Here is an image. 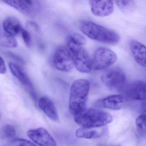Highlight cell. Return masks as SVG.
I'll use <instances>...</instances> for the list:
<instances>
[{
    "label": "cell",
    "mask_w": 146,
    "mask_h": 146,
    "mask_svg": "<svg viewBox=\"0 0 146 146\" xmlns=\"http://www.w3.org/2000/svg\"><path fill=\"white\" fill-rule=\"evenodd\" d=\"M111 114L98 109L84 108L74 114L75 122L84 128H96L106 125L113 121Z\"/></svg>",
    "instance_id": "cell-1"
},
{
    "label": "cell",
    "mask_w": 146,
    "mask_h": 146,
    "mask_svg": "<svg viewBox=\"0 0 146 146\" xmlns=\"http://www.w3.org/2000/svg\"><path fill=\"white\" fill-rule=\"evenodd\" d=\"M79 29L86 36L100 42L114 45L120 40L118 34L114 31L90 21H82Z\"/></svg>",
    "instance_id": "cell-2"
},
{
    "label": "cell",
    "mask_w": 146,
    "mask_h": 146,
    "mask_svg": "<svg viewBox=\"0 0 146 146\" xmlns=\"http://www.w3.org/2000/svg\"><path fill=\"white\" fill-rule=\"evenodd\" d=\"M90 88V84L86 79H77L72 83L70 90L69 106L74 114L85 107Z\"/></svg>",
    "instance_id": "cell-3"
},
{
    "label": "cell",
    "mask_w": 146,
    "mask_h": 146,
    "mask_svg": "<svg viewBox=\"0 0 146 146\" xmlns=\"http://www.w3.org/2000/svg\"><path fill=\"white\" fill-rule=\"evenodd\" d=\"M66 47L77 70L82 73H89L93 69L92 60L88 53L82 45L76 43L68 36L66 38Z\"/></svg>",
    "instance_id": "cell-4"
},
{
    "label": "cell",
    "mask_w": 146,
    "mask_h": 146,
    "mask_svg": "<svg viewBox=\"0 0 146 146\" xmlns=\"http://www.w3.org/2000/svg\"><path fill=\"white\" fill-rule=\"evenodd\" d=\"M102 82L108 88L119 91L125 88L126 84L125 74L119 68H113L106 71L101 76Z\"/></svg>",
    "instance_id": "cell-5"
},
{
    "label": "cell",
    "mask_w": 146,
    "mask_h": 146,
    "mask_svg": "<svg viewBox=\"0 0 146 146\" xmlns=\"http://www.w3.org/2000/svg\"><path fill=\"white\" fill-rule=\"evenodd\" d=\"M117 60V55L113 51L106 48H99L95 52L93 68L95 70H104L111 66Z\"/></svg>",
    "instance_id": "cell-6"
},
{
    "label": "cell",
    "mask_w": 146,
    "mask_h": 146,
    "mask_svg": "<svg viewBox=\"0 0 146 146\" xmlns=\"http://www.w3.org/2000/svg\"><path fill=\"white\" fill-rule=\"evenodd\" d=\"M53 63L58 70L63 72L70 71L74 66L70 52L64 46L56 48L53 56Z\"/></svg>",
    "instance_id": "cell-7"
},
{
    "label": "cell",
    "mask_w": 146,
    "mask_h": 146,
    "mask_svg": "<svg viewBox=\"0 0 146 146\" xmlns=\"http://www.w3.org/2000/svg\"><path fill=\"white\" fill-rule=\"evenodd\" d=\"M29 138L36 145L56 146V141L47 130L42 127L30 129L27 131Z\"/></svg>",
    "instance_id": "cell-8"
},
{
    "label": "cell",
    "mask_w": 146,
    "mask_h": 146,
    "mask_svg": "<svg viewBox=\"0 0 146 146\" xmlns=\"http://www.w3.org/2000/svg\"><path fill=\"white\" fill-rule=\"evenodd\" d=\"M8 66L13 75L25 87L32 99L36 100V94L33 84L24 71L19 65L13 62H10Z\"/></svg>",
    "instance_id": "cell-9"
},
{
    "label": "cell",
    "mask_w": 146,
    "mask_h": 146,
    "mask_svg": "<svg viewBox=\"0 0 146 146\" xmlns=\"http://www.w3.org/2000/svg\"><path fill=\"white\" fill-rule=\"evenodd\" d=\"M25 15H30L36 11L39 7L37 0H1Z\"/></svg>",
    "instance_id": "cell-10"
},
{
    "label": "cell",
    "mask_w": 146,
    "mask_h": 146,
    "mask_svg": "<svg viewBox=\"0 0 146 146\" xmlns=\"http://www.w3.org/2000/svg\"><path fill=\"white\" fill-rule=\"evenodd\" d=\"M92 13L96 17H104L111 15L113 11V0H89Z\"/></svg>",
    "instance_id": "cell-11"
},
{
    "label": "cell",
    "mask_w": 146,
    "mask_h": 146,
    "mask_svg": "<svg viewBox=\"0 0 146 146\" xmlns=\"http://www.w3.org/2000/svg\"><path fill=\"white\" fill-rule=\"evenodd\" d=\"M126 96L133 100L144 101L146 100V84L143 81H136L125 88Z\"/></svg>",
    "instance_id": "cell-12"
},
{
    "label": "cell",
    "mask_w": 146,
    "mask_h": 146,
    "mask_svg": "<svg viewBox=\"0 0 146 146\" xmlns=\"http://www.w3.org/2000/svg\"><path fill=\"white\" fill-rule=\"evenodd\" d=\"M125 102V99L123 96L117 94L101 99L96 102V105L97 106L102 108L119 110L123 107Z\"/></svg>",
    "instance_id": "cell-13"
},
{
    "label": "cell",
    "mask_w": 146,
    "mask_h": 146,
    "mask_svg": "<svg viewBox=\"0 0 146 146\" xmlns=\"http://www.w3.org/2000/svg\"><path fill=\"white\" fill-rule=\"evenodd\" d=\"M107 127L104 126L96 128H84L78 129L76 131V136L78 138L92 139L100 138L107 132Z\"/></svg>",
    "instance_id": "cell-14"
},
{
    "label": "cell",
    "mask_w": 146,
    "mask_h": 146,
    "mask_svg": "<svg viewBox=\"0 0 146 146\" xmlns=\"http://www.w3.org/2000/svg\"><path fill=\"white\" fill-rule=\"evenodd\" d=\"M129 47L135 61L142 67H146V47L141 42L131 40Z\"/></svg>",
    "instance_id": "cell-15"
},
{
    "label": "cell",
    "mask_w": 146,
    "mask_h": 146,
    "mask_svg": "<svg viewBox=\"0 0 146 146\" xmlns=\"http://www.w3.org/2000/svg\"><path fill=\"white\" fill-rule=\"evenodd\" d=\"M38 106L51 120L56 122L59 121L58 111L53 102L49 98L46 97L41 98L38 102Z\"/></svg>",
    "instance_id": "cell-16"
},
{
    "label": "cell",
    "mask_w": 146,
    "mask_h": 146,
    "mask_svg": "<svg viewBox=\"0 0 146 146\" xmlns=\"http://www.w3.org/2000/svg\"><path fill=\"white\" fill-rule=\"evenodd\" d=\"M2 27L6 32L13 36L19 35L23 29L18 19L13 17H8L5 19Z\"/></svg>",
    "instance_id": "cell-17"
},
{
    "label": "cell",
    "mask_w": 146,
    "mask_h": 146,
    "mask_svg": "<svg viewBox=\"0 0 146 146\" xmlns=\"http://www.w3.org/2000/svg\"><path fill=\"white\" fill-rule=\"evenodd\" d=\"M17 40L14 36L7 34L0 27V46L13 48L17 46Z\"/></svg>",
    "instance_id": "cell-18"
},
{
    "label": "cell",
    "mask_w": 146,
    "mask_h": 146,
    "mask_svg": "<svg viewBox=\"0 0 146 146\" xmlns=\"http://www.w3.org/2000/svg\"><path fill=\"white\" fill-rule=\"evenodd\" d=\"M115 1L118 7L125 13H131L135 8L134 0H115Z\"/></svg>",
    "instance_id": "cell-19"
},
{
    "label": "cell",
    "mask_w": 146,
    "mask_h": 146,
    "mask_svg": "<svg viewBox=\"0 0 146 146\" xmlns=\"http://www.w3.org/2000/svg\"><path fill=\"white\" fill-rule=\"evenodd\" d=\"M136 125L137 131L141 136H145L146 134V113L145 110L138 116L136 119Z\"/></svg>",
    "instance_id": "cell-20"
},
{
    "label": "cell",
    "mask_w": 146,
    "mask_h": 146,
    "mask_svg": "<svg viewBox=\"0 0 146 146\" xmlns=\"http://www.w3.org/2000/svg\"><path fill=\"white\" fill-rule=\"evenodd\" d=\"M2 132L5 136L7 138H11L14 137L17 134L15 128L10 124L5 125L2 128Z\"/></svg>",
    "instance_id": "cell-21"
},
{
    "label": "cell",
    "mask_w": 146,
    "mask_h": 146,
    "mask_svg": "<svg viewBox=\"0 0 146 146\" xmlns=\"http://www.w3.org/2000/svg\"><path fill=\"white\" fill-rule=\"evenodd\" d=\"M11 145L13 146H35L34 143L29 140L21 138H15L12 140L10 142Z\"/></svg>",
    "instance_id": "cell-22"
},
{
    "label": "cell",
    "mask_w": 146,
    "mask_h": 146,
    "mask_svg": "<svg viewBox=\"0 0 146 146\" xmlns=\"http://www.w3.org/2000/svg\"><path fill=\"white\" fill-rule=\"evenodd\" d=\"M69 36L73 41L79 45L83 46L87 43V40L83 36L80 34L78 33H72L70 35H69Z\"/></svg>",
    "instance_id": "cell-23"
},
{
    "label": "cell",
    "mask_w": 146,
    "mask_h": 146,
    "mask_svg": "<svg viewBox=\"0 0 146 146\" xmlns=\"http://www.w3.org/2000/svg\"><path fill=\"white\" fill-rule=\"evenodd\" d=\"M20 33L22 35V37L24 41L26 46L28 47H31V42H32V40H31V35L29 32L26 30L22 29Z\"/></svg>",
    "instance_id": "cell-24"
},
{
    "label": "cell",
    "mask_w": 146,
    "mask_h": 146,
    "mask_svg": "<svg viewBox=\"0 0 146 146\" xmlns=\"http://www.w3.org/2000/svg\"><path fill=\"white\" fill-rule=\"evenodd\" d=\"M7 72L6 66L5 61L0 56V74H5Z\"/></svg>",
    "instance_id": "cell-25"
},
{
    "label": "cell",
    "mask_w": 146,
    "mask_h": 146,
    "mask_svg": "<svg viewBox=\"0 0 146 146\" xmlns=\"http://www.w3.org/2000/svg\"><path fill=\"white\" fill-rule=\"evenodd\" d=\"M27 25H28L29 28H31L34 31H35L36 32H38V31H39L38 25L35 23L33 22H29Z\"/></svg>",
    "instance_id": "cell-26"
},
{
    "label": "cell",
    "mask_w": 146,
    "mask_h": 146,
    "mask_svg": "<svg viewBox=\"0 0 146 146\" xmlns=\"http://www.w3.org/2000/svg\"><path fill=\"white\" fill-rule=\"evenodd\" d=\"M1 118V114H0V119Z\"/></svg>",
    "instance_id": "cell-27"
}]
</instances>
